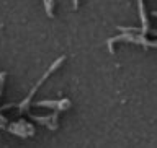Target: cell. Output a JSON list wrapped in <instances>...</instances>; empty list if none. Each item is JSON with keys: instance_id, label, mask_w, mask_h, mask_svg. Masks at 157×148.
I'll use <instances>...</instances> for the list:
<instances>
[{"instance_id": "cell-1", "label": "cell", "mask_w": 157, "mask_h": 148, "mask_svg": "<svg viewBox=\"0 0 157 148\" xmlns=\"http://www.w3.org/2000/svg\"><path fill=\"white\" fill-rule=\"evenodd\" d=\"M46 10L49 16H52V2H46Z\"/></svg>"}]
</instances>
